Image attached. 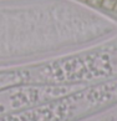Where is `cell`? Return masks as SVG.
I'll return each mask as SVG.
<instances>
[{
  "label": "cell",
  "mask_w": 117,
  "mask_h": 121,
  "mask_svg": "<svg viewBox=\"0 0 117 121\" xmlns=\"http://www.w3.org/2000/svg\"><path fill=\"white\" fill-rule=\"evenodd\" d=\"M86 3H88L93 8H101V4H102V0H87Z\"/></svg>",
  "instance_id": "2"
},
{
  "label": "cell",
  "mask_w": 117,
  "mask_h": 121,
  "mask_svg": "<svg viewBox=\"0 0 117 121\" xmlns=\"http://www.w3.org/2000/svg\"><path fill=\"white\" fill-rule=\"evenodd\" d=\"M79 1H85V3H86V1H87V0H79Z\"/></svg>",
  "instance_id": "4"
},
{
  "label": "cell",
  "mask_w": 117,
  "mask_h": 121,
  "mask_svg": "<svg viewBox=\"0 0 117 121\" xmlns=\"http://www.w3.org/2000/svg\"><path fill=\"white\" fill-rule=\"evenodd\" d=\"M113 11L117 13V3H116V5H115V8H113Z\"/></svg>",
  "instance_id": "3"
},
{
  "label": "cell",
  "mask_w": 117,
  "mask_h": 121,
  "mask_svg": "<svg viewBox=\"0 0 117 121\" xmlns=\"http://www.w3.org/2000/svg\"><path fill=\"white\" fill-rule=\"evenodd\" d=\"M116 3H117V0H102L101 8L105 9V10H113Z\"/></svg>",
  "instance_id": "1"
}]
</instances>
